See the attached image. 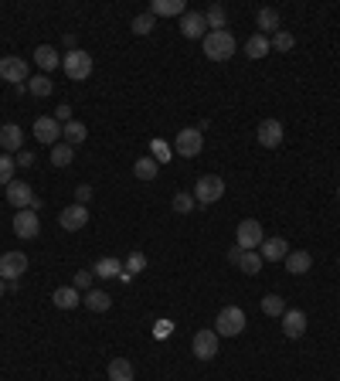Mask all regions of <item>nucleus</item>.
I'll list each match as a JSON object with an SVG mask.
<instances>
[{
    "mask_svg": "<svg viewBox=\"0 0 340 381\" xmlns=\"http://www.w3.org/2000/svg\"><path fill=\"white\" fill-rule=\"evenodd\" d=\"M205 21H208V28H211V31H225L228 14H225V7H221V3H211V7L205 10Z\"/></svg>",
    "mask_w": 340,
    "mask_h": 381,
    "instance_id": "31",
    "label": "nucleus"
},
{
    "mask_svg": "<svg viewBox=\"0 0 340 381\" xmlns=\"http://www.w3.org/2000/svg\"><path fill=\"white\" fill-rule=\"evenodd\" d=\"M55 120H58L62 127H65V123H72V106H65V102H62V106L55 109Z\"/></svg>",
    "mask_w": 340,
    "mask_h": 381,
    "instance_id": "43",
    "label": "nucleus"
},
{
    "mask_svg": "<svg viewBox=\"0 0 340 381\" xmlns=\"http://www.w3.org/2000/svg\"><path fill=\"white\" fill-rule=\"evenodd\" d=\"M133 174H136L140 180H153V177L160 174V164H157L153 157H140V160L133 164Z\"/></svg>",
    "mask_w": 340,
    "mask_h": 381,
    "instance_id": "28",
    "label": "nucleus"
},
{
    "mask_svg": "<svg viewBox=\"0 0 340 381\" xmlns=\"http://www.w3.org/2000/svg\"><path fill=\"white\" fill-rule=\"evenodd\" d=\"M72 160H75V147H72V143L62 140V143L51 147V164H55V167H68Z\"/></svg>",
    "mask_w": 340,
    "mask_h": 381,
    "instance_id": "26",
    "label": "nucleus"
},
{
    "mask_svg": "<svg viewBox=\"0 0 340 381\" xmlns=\"http://www.w3.org/2000/svg\"><path fill=\"white\" fill-rule=\"evenodd\" d=\"M0 147H3V154H21L24 129L17 127V123H3V129H0Z\"/></svg>",
    "mask_w": 340,
    "mask_h": 381,
    "instance_id": "18",
    "label": "nucleus"
},
{
    "mask_svg": "<svg viewBox=\"0 0 340 381\" xmlns=\"http://www.w3.org/2000/svg\"><path fill=\"white\" fill-rule=\"evenodd\" d=\"M3 293H7V283H3V279H0V299H3Z\"/></svg>",
    "mask_w": 340,
    "mask_h": 381,
    "instance_id": "47",
    "label": "nucleus"
},
{
    "mask_svg": "<svg viewBox=\"0 0 340 381\" xmlns=\"http://www.w3.org/2000/svg\"><path fill=\"white\" fill-rule=\"evenodd\" d=\"M262 225L255 221V218H245L242 225H238V232H235V245L242 249V252H258V245H262Z\"/></svg>",
    "mask_w": 340,
    "mask_h": 381,
    "instance_id": "6",
    "label": "nucleus"
},
{
    "mask_svg": "<svg viewBox=\"0 0 340 381\" xmlns=\"http://www.w3.org/2000/svg\"><path fill=\"white\" fill-rule=\"evenodd\" d=\"M17 167H35V157H31L28 150H21V154H17Z\"/></svg>",
    "mask_w": 340,
    "mask_h": 381,
    "instance_id": "44",
    "label": "nucleus"
},
{
    "mask_svg": "<svg viewBox=\"0 0 340 381\" xmlns=\"http://www.w3.org/2000/svg\"><path fill=\"white\" fill-rule=\"evenodd\" d=\"M167 331H173V324H167V320H160V324H157V337H164Z\"/></svg>",
    "mask_w": 340,
    "mask_h": 381,
    "instance_id": "46",
    "label": "nucleus"
},
{
    "mask_svg": "<svg viewBox=\"0 0 340 381\" xmlns=\"http://www.w3.org/2000/svg\"><path fill=\"white\" fill-rule=\"evenodd\" d=\"M310 266H313V255L310 252H290L286 255V272H293V276H306Z\"/></svg>",
    "mask_w": 340,
    "mask_h": 381,
    "instance_id": "25",
    "label": "nucleus"
},
{
    "mask_svg": "<svg viewBox=\"0 0 340 381\" xmlns=\"http://www.w3.org/2000/svg\"><path fill=\"white\" fill-rule=\"evenodd\" d=\"M283 334L293 340L306 334V313H303V310H286V313H283Z\"/></svg>",
    "mask_w": 340,
    "mask_h": 381,
    "instance_id": "19",
    "label": "nucleus"
},
{
    "mask_svg": "<svg viewBox=\"0 0 340 381\" xmlns=\"http://www.w3.org/2000/svg\"><path fill=\"white\" fill-rule=\"evenodd\" d=\"M262 313H265V317H283V313H286V299L279 297V293L262 297Z\"/></svg>",
    "mask_w": 340,
    "mask_h": 381,
    "instance_id": "30",
    "label": "nucleus"
},
{
    "mask_svg": "<svg viewBox=\"0 0 340 381\" xmlns=\"http://www.w3.org/2000/svg\"><path fill=\"white\" fill-rule=\"evenodd\" d=\"M58 136H62V123H58L55 116H38V120H35V140H38V143L55 147Z\"/></svg>",
    "mask_w": 340,
    "mask_h": 381,
    "instance_id": "13",
    "label": "nucleus"
},
{
    "mask_svg": "<svg viewBox=\"0 0 340 381\" xmlns=\"http://www.w3.org/2000/svg\"><path fill=\"white\" fill-rule=\"evenodd\" d=\"M92 276H99V279H116V276H123V262L113 259V255H102V259L92 266Z\"/></svg>",
    "mask_w": 340,
    "mask_h": 381,
    "instance_id": "20",
    "label": "nucleus"
},
{
    "mask_svg": "<svg viewBox=\"0 0 340 381\" xmlns=\"http://www.w3.org/2000/svg\"><path fill=\"white\" fill-rule=\"evenodd\" d=\"M170 208H173L177 214H191L194 208H198V201H194V194H191V191H180V194H173Z\"/></svg>",
    "mask_w": 340,
    "mask_h": 381,
    "instance_id": "32",
    "label": "nucleus"
},
{
    "mask_svg": "<svg viewBox=\"0 0 340 381\" xmlns=\"http://www.w3.org/2000/svg\"><path fill=\"white\" fill-rule=\"evenodd\" d=\"M269 44H272L276 51H293V44H296V38H293L290 31H276V35L269 38Z\"/></svg>",
    "mask_w": 340,
    "mask_h": 381,
    "instance_id": "39",
    "label": "nucleus"
},
{
    "mask_svg": "<svg viewBox=\"0 0 340 381\" xmlns=\"http://www.w3.org/2000/svg\"><path fill=\"white\" fill-rule=\"evenodd\" d=\"M88 201H92V187H88V184H79V187H75V205H85V208H88Z\"/></svg>",
    "mask_w": 340,
    "mask_h": 381,
    "instance_id": "42",
    "label": "nucleus"
},
{
    "mask_svg": "<svg viewBox=\"0 0 340 381\" xmlns=\"http://www.w3.org/2000/svg\"><path fill=\"white\" fill-rule=\"evenodd\" d=\"M35 62H38V68H44V72H51V68L62 65V58H58V51L51 44H38L35 48Z\"/></svg>",
    "mask_w": 340,
    "mask_h": 381,
    "instance_id": "24",
    "label": "nucleus"
},
{
    "mask_svg": "<svg viewBox=\"0 0 340 381\" xmlns=\"http://www.w3.org/2000/svg\"><path fill=\"white\" fill-rule=\"evenodd\" d=\"M109 381H133V364L126 357H113L109 361Z\"/></svg>",
    "mask_w": 340,
    "mask_h": 381,
    "instance_id": "27",
    "label": "nucleus"
},
{
    "mask_svg": "<svg viewBox=\"0 0 340 381\" xmlns=\"http://www.w3.org/2000/svg\"><path fill=\"white\" fill-rule=\"evenodd\" d=\"M205 55L211 62H228L235 55V35L225 28V31H208L205 35Z\"/></svg>",
    "mask_w": 340,
    "mask_h": 381,
    "instance_id": "1",
    "label": "nucleus"
},
{
    "mask_svg": "<svg viewBox=\"0 0 340 381\" xmlns=\"http://www.w3.org/2000/svg\"><path fill=\"white\" fill-rule=\"evenodd\" d=\"M150 14H153V17H160V14H164V17H177V14L184 17V14H187V3H184V0H153V3H150Z\"/></svg>",
    "mask_w": 340,
    "mask_h": 381,
    "instance_id": "21",
    "label": "nucleus"
},
{
    "mask_svg": "<svg viewBox=\"0 0 340 381\" xmlns=\"http://www.w3.org/2000/svg\"><path fill=\"white\" fill-rule=\"evenodd\" d=\"M255 136H258V143H262V147L276 150V147L283 143V123H279V120H262L258 129H255Z\"/></svg>",
    "mask_w": 340,
    "mask_h": 381,
    "instance_id": "15",
    "label": "nucleus"
},
{
    "mask_svg": "<svg viewBox=\"0 0 340 381\" xmlns=\"http://www.w3.org/2000/svg\"><path fill=\"white\" fill-rule=\"evenodd\" d=\"M191 347H194L198 361H211L214 354H218V331H198Z\"/></svg>",
    "mask_w": 340,
    "mask_h": 381,
    "instance_id": "14",
    "label": "nucleus"
},
{
    "mask_svg": "<svg viewBox=\"0 0 340 381\" xmlns=\"http://www.w3.org/2000/svg\"><path fill=\"white\" fill-rule=\"evenodd\" d=\"M201 150H205V136H201L198 127H184L173 136V154H177V157H187V160H191V157H198Z\"/></svg>",
    "mask_w": 340,
    "mask_h": 381,
    "instance_id": "3",
    "label": "nucleus"
},
{
    "mask_svg": "<svg viewBox=\"0 0 340 381\" xmlns=\"http://www.w3.org/2000/svg\"><path fill=\"white\" fill-rule=\"evenodd\" d=\"M153 28H157V17H153L150 10H147V14H136V17H133V35H150Z\"/></svg>",
    "mask_w": 340,
    "mask_h": 381,
    "instance_id": "35",
    "label": "nucleus"
},
{
    "mask_svg": "<svg viewBox=\"0 0 340 381\" xmlns=\"http://www.w3.org/2000/svg\"><path fill=\"white\" fill-rule=\"evenodd\" d=\"M58 225H62L65 232H82L85 225H88V208H85V205H68V208H62Z\"/></svg>",
    "mask_w": 340,
    "mask_h": 381,
    "instance_id": "11",
    "label": "nucleus"
},
{
    "mask_svg": "<svg viewBox=\"0 0 340 381\" xmlns=\"http://www.w3.org/2000/svg\"><path fill=\"white\" fill-rule=\"evenodd\" d=\"M82 303L92 313H106V310L113 306V297H109L106 290H88V293H82Z\"/></svg>",
    "mask_w": 340,
    "mask_h": 381,
    "instance_id": "23",
    "label": "nucleus"
},
{
    "mask_svg": "<svg viewBox=\"0 0 340 381\" xmlns=\"http://www.w3.org/2000/svg\"><path fill=\"white\" fill-rule=\"evenodd\" d=\"M191 194H194L198 205H214V201L225 198V180L218 174H205V177H198V187Z\"/></svg>",
    "mask_w": 340,
    "mask_h": 381,
    "instance_id": "5",
    "label": "nucleus"
},
{
    "mask_svg": "<svg viewBox=\"0 0 340 381\" xmlns=\"http://www.w3.org/2000/svg\"><path fill=\"white\" fill-rule=\"evenodd\" d=\"M14 167H17L14 157H10V154H0V187H7V184L14 180Z\"/></svg>",
    "mask_w": 340,
    "mask_h": 381,
    "instance_id": "38",
    "label": "nucleus"
},
{
    "mask_svg": "<svg viewBox=\"0 0 340 381\" xmlns=\"http://www.w3.org/2000/svg\"><path fill=\"white\" fill-rule=\"evenodd\" d=\"M62 72L72 79V82H85L88 75H92V55L88 51H68L65 58H62Z\"/></svg>",
    "mask_w": 340,
    "mask_h": 381,
    "instance_id": "4",
    "label": "nucleus"
},
{
    "mask_svg": "<svg viewBox=\"0 0 340 381\" xmlns=\"http://www.w3.org/2000/svg\"><path fill=\"white\" fill-rule=\"evenodd\" d=\"M255 24H258V35H276V31H283V17H279V10L276 7H262L258 14H255Z\"/></svg>",
    "mask_w": 340,
    "mask_h": 381,
    "instance_id": "17",
    "label": "nucleus"
},
{
    "mask_svg": "<svg viewBox=\"0 0 340 381\" xmlns=\"http://www.w3.org/2000/svg\"><path fill=\"white\" fill-rule=\"evenodd\" d=\"M238 269H242V272H249V276H258V269H262V255H258V252H242Z\"/></svg>",
    "mask_w": 340,
    "mask_h": 381,
    "instance_id": "36",
    "label": "nucleus"
},
{
    "mask_svg": "<svg viewBox=\"0 0 340 381\" xmlns=\"http://www.w3.org/2000/svg\"><path fill=\"white\" fill-rule=\"evenodd\" d=\"M51 299H55V306H58V310H75V306L82 303V293H79L75 286H58Z\"/></svg>",
    "mask_w": 340,
    "mask_h": 381,
    "instance_id": "22",
    "label": "nucleus"
},
{
    "mask_svg": "<svg viewBox=\"0 0 340 381\" xmlns=\"http://www.w3.org/2000/svg\"><path fill=\"white\" fill-rule=\"evenodd\" d=\"M7 201H10L17 212H24V208L38 212V208H41V201L35 198V191H31L24 180H10V184H7Z\"/></svg>",
    "mask_w": 340,
    "mask_h": 381,
    "instance_id": "7",
    "label": "nucleus"
},
{
    "mask_svg": "<svg viewBox=\"0 0 340 381\" xmlns=\"http://www.w3.org/2000/svg\"><path fill=\"white\" fill-rule=\"evenodd\" d=\"M293 252L290 249V242L286 239H262V245H258V255H262V262H279V259H286V255Z\"/></svg>",
    "mask_w": 340,
    "mask_h": 381,
    "instance_id": "16",
    "label": "nucleus"
},
{
    "mask_svg": "<svg viewBox=\"0 0 340 381\" xmlns=\"http://www.w3.org/2000/svg\"><path fill=\"white\" fill-rule=\"evenodd\" d=\"M143 269H147V255H143V252H133V255L126 259V266H123V279H129L133 272H143Z\"/></svg>",
    "mask_w": 340,
    "mask_h": 381,
    "instance_id": "37",
    "label": "nucleus"
},
{
    "mask_svg": "<svg viewBox=\"0 0 340 381\" xmlns=\"http://www.w3.org/2000/svg\"><path fill=\"white\" fill-rule=\"evenodd\" d=\"M62 136H65V143H72V147H79L85 140V123H79V120H72V123H65L62 127Z\"/></svg>",
    "mask_w": 340,
    "mask_h": 381,
    "instance_id": "33",
    "label": "nucleus"
},
{
    "mask_svg": "<svg viewBox=\"0 0 340 381\" xmlns=\"http://www.w3.org/2000/svg\"><path fill=\"white\" fill-rule=\"evenodd\" d=\"M28 272V255L24 252H3L0 255V279L3 283H17Z\"/></svg>",
    "mask_w": 340,
    "mask_h": 381,
    "instance_id": "8",
    "label": "nucleus"
},
{
    "mask_svg": "<svg viewBox=\"0 0 340 381\" xmlns=\"http://www.w3.org/2000/svg\"><path fill=\"white\" fill-rule=\"evenodd\" d=\"M38 232H41V218H38V212L24 208V212L14 214V235H17V239H38Z\"/></svg>",
    "mask_w": 340,
    "mask_h": 381,
    "instance_id": "10",
    "label": "nucleus"
},
{
    "mask_svg": "<svg viewBox=\"0 0 340 381\" xmlns=\"http://www.w3.org/2000/svg\"><path fill=\"white\" fill-rule=\"evenodd\" d=\"M180 35L184 38H191V41H205V35H208V21H205V14H198V10H187L184 17H180Z\"/></svg>",
    "mask_w": 340,
    "mask_h": 381,
    "instance_id": "12",
    "label": "nucleus"
},
{
    "mask_svg": "<svg viewBox=\"0 0 340 381\" xmlns=\"http://www.w3.org/2000/svg\"><path fill=\"white\" fill-rule=\"evenodd\" d=\"M28 89H31V95H35V99H48L55 85H51V79H48V75H35V79L28 82Z\"/></svg>",
    "mask_w": 340,
    "mask_h": 381,
    "instance_id": "34",
    "label": "nucleus"
},
{
    "mask_svg": "<svg viewBox=\"0 0 340 381\" xmlns=\"http://www.w3.org/2000/svg\"><path fill=\"white\" fill-rule=\"evenodd\" d=\"M228 262H232V266H238V262H242V249H238V245L228 252Z\"/></svg>",
    "mask_w": 340,
    "mask_h": 381,
    "instance_id": "45",
    "label": "nucleus"
},
{
    "mask_svg": "<svg viewBox=\"0 0 340 381\" xmlns=\"http://www.w3.org/2000/svg\"><path fill=\"white\" fill-rule=\"evenodd\" d=\"M269 51H272V44H269L265 35H252V38L245 41V55H249V58H265Z\"/></svg>",
    "mask_w": 340,
    "mask_h": 381,
    "instance_id": "29",
    "label": "nucleus"
},
{
    "mask_svg": "<svg viewBox=\"0 0 340 381\" xmlns=\"http://www.w3.org/2000/svg\"><path fill=\"white\" fill-rule=\"evenodd\" d=\"M337 201H340V191H337Z\"/></svg>",
    "mask_w": 340,
    "mask_h": 381,
    "instance_id": "48",
    "label": "nucleus"
},
{
    "mask_svg": "<svg viewBox=\"0 0 340 381\" xmlns=\"http://www.w3.org/2000/svg\"><path fill=\"white\" fill-rule=\"evenodd\" d=\"M0 79L10 85H24L28 82V62L24 58H14V55L0 58Z\"/></svg>",
    "mask_w": 340,
    "mask_h": 381,
    "instance_id": "9",
    "label": "nucleus"
},
{
    "mask_svg": "<svg viewBox=\"0 0 340 381\" xmlns=\"http://www.w3.org/2000/svg\"><path fill=\"white\" fill-rule=\"evenodd\" d=\"M214 331H218V337H238V334L245 331V310L225 306V310L214 317Z\"/></svg>",
    "mask_w": 340,
    "mask_h": 381,
    "instance_id": "2",
    "label": "nucleus"
},
{
    "mask_svg": "<svg viewBox=\"0 0 340 381\" xmlns=\"http://www.w3.org/2000/svg\"><path fill=\"white\" fill-rule=\"evenodd\" d=\"M88 283H92V272H88V269H79L75 279H72V286H75L79 293H88Z\"/></svg>",
    "mask_w": 340,
    "mask_h": 381,
    "instance_id": "41",
    "label": "nucleus"
},
{
    "mask_svg": "<svg viewBox=\"0 0 340 381\" xmlns=\"http://www.w3.org/2000/svg\"><path fill=\"white\" fill-rule=\"evenodd\" d=\"M150 157H153L157 164H167V160H170V143H164V140H153V143H150Z\"/></svg>",
    "mask_w": 340,
    "mask_h": 381,
    "instance_id": "40",
    "label": "nucleus"
}]
</instances>
